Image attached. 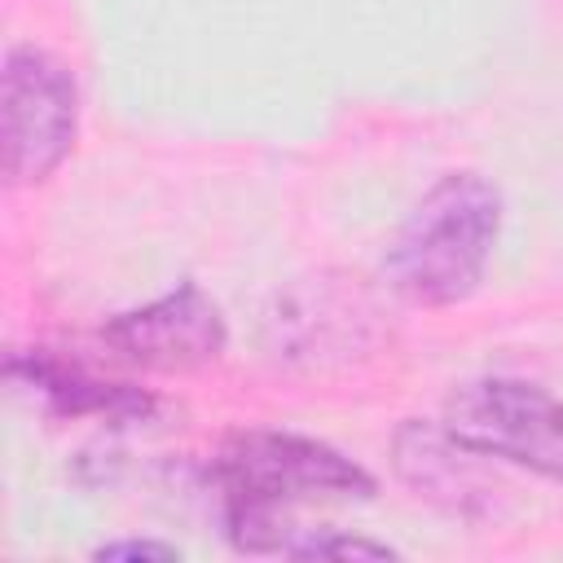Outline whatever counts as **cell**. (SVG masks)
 I'll return each mask as SVG.
<instances>
[{
    "label": "cell",
    "mask_w": 563,
    "mask_h": 563,
    "mask_svg": "<svg viewBox=\"0 0 563 563\" xmlns=\"http://www.w3.org/2000/svg\"><path fill=\"white\" fill-rule=\"evenodd\" d=\"M224 537L242 554H290L282 510L317 497H374V475L339 449L290 431H242L211 462Z\"/></svg>",
    "instance_id": "cell-1"
},
{
    "label": "cell",
    "mask_w": 563,
    "mask_h": 563,
    "mask_svg": "<svg viewBox=\"0 0 563 563\" xmlns=\"http://www.w3.org/2000/svg\"><path fill=\"white\" fill-rule=\"evenodd\" d=\"M501 233V194L479 172L440 176L387 246V282L422 308L462 303L488 268Z\"/></svg>",
    "instance_id": "cell-2"
},
{
    "label": "cell",
    "mask_w": 563,
    "mask_h": 563,
    "mask_svg": "<svg viewBox=\"0 0 563 563\" xmlns=\"http://www.w3.org/2000/svg\"><path fill=\"white\" fill-rule=\"evenodd\" d=\"M440 422L479 457L563 484V396L523 378H471L444 396Z\"/></svg>",
    "instance_id": "cell-3"
},
{
    "label": "cell",
    "mask_w": 563,
    "mask_h": 563,
    "mask_svg": "<svg viewBox=\"0 0 563 563\" xmlns=\"http://www.w3.org/2000/svg\"><path fill=\"white\" fill-rule=\"evenodd\" d=\"M79 132V88L66 62L35 44L4 53L0 70V150L4 180L35 185L62 167Z\"/></svg>",
    "instance_id": "cell-4"
},
{
    "label": "cell",
    "mask_w": 563,
    "mask_h": 563,
    "mask_svg": "<svg viewBox=\"0 0 563 563\" xmlns=\"http://www.w3.org/2000/svg\"><path fill=\"white\" fill-rule=\"evenodd\" d=\"M101 339L132 365L180 374V369L211 365L229 343V325L220 303L198 282H180L163 299L106 321Z\"/></svg>",
    "instance_id": "cell-5"
},
{
    "label": "cell",
    "mask_w": 563,
    "mask_h": 563,
    "mask_svg": "<svg viewBox=\"0 0 563 563\" xmlns=\"http://www.w3.org/2000/svg\"><path fill=\"white\" fill-rule=\"evenodd\" d=\"M475 449H466L457 435H449L444 422L409 418L391 435V466L396 475L431 506L475 519L488 501V484L475 471Z\"/></svg>",
    "instance_id": "cell-6"
},
{
    "label": "cell",
    "mask_w": 563,
    "mask_h": 563,
    "mask_svg": "<svg viewBox=\"0 0 563 563\" xmlns=\"http://www.w3.org/2000/svg\"><path fill=\"white\" fill-rule=\"evenodd\" d=\"M4 369H9V378L40 391L48 400V409L70 413V418L92 413V418H110V422H141L154 413V396H145L141 387L101 383V378L84 374L79 365H66L48 352H13Z\"/></svg>",
    "instance_id": "cell-7"
},
{
    "label": "cell",
    "mask_w": 563,
    "mask_h": 563,
    "mask_svg": "<svg viewBox=\"0 0 563 563\" xmlns=\"http://www.w3.org/2000/svg\"><path fill=\"white\" fill-rule=\"evenodd\" d=\"M295 559H391L396 550L383 545V541H365V537H343V532H312V537H299L290 545Z\"/></svg>",
    "instance_id": "cell-8"
},
{
    "label": "cell",
    "mask_w": 563,
    "mask_h": 563,
    "mask_svg": "<svg viewBox=\"0 0 563 563\" xmlns=\"http://www.w3.org/2000/svg\"><path fill=\"white\" fill-rule=\"evenodd\" d=\"M92 559H180L176 545L167 541H110V545H97Z\"/></svg>",
    "instance_id": "cell-9"
}]
</instances>
